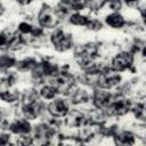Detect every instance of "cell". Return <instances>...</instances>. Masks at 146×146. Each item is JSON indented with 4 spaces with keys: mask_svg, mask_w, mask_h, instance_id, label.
I'll return each instance as SVG.
<instances>
[{
    "mask_svg": "<svg viewBox=\"0 0 146 146\" xmlns=\"http://www.w3.org/2000/svg\"><path fill=\"white\" fill-rule=\"evenodd\" d=\"M97 52H98V46L96 43H87L76 48L75 59L81 66L88 68L89 66L92 65V62L97 56Z\"/></svg>",
    "mask_w": 146,
    "mask_h": 146,
    "instance_id": "1",
    "label": "cell"
},
{
    "mask_svg": "<svg viewBox=\"0 0 146 146\" xmlns=\"http://www.w3.org/2000/svg\"><path fill=\"white\" fill-rule=\"evenodd\" d=\"M38 19L40 25L43 27H55L59 22V15L58 11L50 6L43 5L38 15Z\"/></svg>",
    "mask_w": 146,
    "mask_h": 146,
    "instance_id": "2",
    "label": "cell"
},
{
    "mask_svg": "<svg viewBox=\"0 0 146 146\" xmlns=\"http://www.w3.org/2000/svg\"><path fill=\"white\" fill-rule=\"evenodd\" d=\"M51 43L54 44L55 49L58 51H66L72 48L73 46V40L71 34L65 33L62 30H57L51 34Z\"/></svg>",
    "mask_w": 146,
    "mask_h": 146,
    "instance_id": "3",
    "label": "cell"
},
{
    "mask_svg": "<svg viewBox=\"0 0 146 146\" xmlns=\"http://www.w3.org/2000/svg\"><path fill=\"white\" fill-rule=\"evenodd\" d=\"M52 84L57 88L58 92L70 94L74 87V78L68 73H57L52 81Z\"/></svg>",
    "mask_w": 146,
    "mask_h": 146,
    "instance_id": "4",
    "label": "cell"
},
{
    "mask_svg": "<svg viewBox=\"0 0 146 146\" xmlns=\"http://www.w3.org/2000/svg\"><path fill=\"white\" fill-rule=\"evenodd\" d=\"M131 110V105L130 102L125 98H116V99H112L110 105L107 106V111L108 114L111 115H115V116H120L123 115L125 113H128V111Z\"/></svg>",
    "mask_w": 146,
    "mask_h": 146,
    "instance_id": "5",
    "label": "cell"
},
{
    "mask_svg": "<svg viewBox=\"0 0 146 146\" xmlns=\"http://www.w3.org/2000/svg\"><path fill=\"white\" fill-rule=\"evenodd\" d=\"M132 64V55L129 52H120L117 54L111 63V70L114 72H122L130 67Z\"/></svg>",
    "mask_w": 146,
    "mask_h": 146,
    "instance_id": "6",
    "label": "cell"
},
{
    "mask_svg": "<svg viewBox=\"0 0 146 146\" xmlns=\"http://www.w3.org/2000/svg\"><path fill=\"white\" fill-rule=\"evenodd\" d=\"M48 111L55 117H64L68 114V105L64 99H55L48 105Z\"/></svg>",
    "mask_w": 146,
    "mask_h": 146,
    "instance_id": "7",
    "label": "cell"
},
{
    "mask_svg": "<svg viewBox=\"0 0 146 146\" xmlns=\"http://www.w3.org/2000/svg\"><path fill=\"white\" fill-rule=\"evenodd\" d=\"M112 100V95L105 90H96L92 96V103L98 108H107Z\"/></svg>",
    "mask_w": 146,
    "mask_h": 146,
    "instance_id": "8",
    "label": "cell"
},
{
    "mask_svg": "<svg viewBox=\"0 0 146 146\" xmlns=\"http://www.w3.org/2000/svg\"><path fill=\"white\" fill-rule=\"evenodd\" d=\"M54 132H55V130H54L52 127L43 123V124H39L38 127H35L34 136L39 140V143L44 144V143H48V139L51 138Z\"/></svg>",
    "mask_w": 146,
    "mask_h": 146,
    "instance_id": "9",
    "label": "cell"
},
{
    "mask_svg": "<svg viewBox=\"0 0 146 146\" xmlns=\"http://www.w3.org/2000/svg\"><path fill=\"white\" fill-rule=\"evenodd\" d=\"M23 114L29 120H34L40 114V104L36 100L23 103Z\"/></svg>",
    "mask_w": 146,
    "mask_h": 146,
    "instance_id": "10",
    "label": "cell"
},
{
    "mask_svg": "<svg viewBox=\"0 0 146 146\" xmlns=\"http://www.w3.org/2000/svg\"><path fill=\"white\" fill-rule=\"evenodd\" d=\"M10 131L18 135H26L31 131V124L27 122V120H17L9 127Z\"/></svg>",
    "mask_w": 146,
    "mask_h": 146,
    "instance_id": "11",
    "label": "cell"
},
{
    "mask_svg": "<svg viewBox=\"0 0 146 146\" xmlns=\"http://www.w3.org/2000/svg\"><path fill=\"white\" fill-rule=\"evenodd\" d=\"M115 144L117 145H132L135 144V137L129 131H121L115 137Z\"/></svg>",
    "mask_w": 146,
    "mask_h": 146,
    "instance_id": "12",
    "label": "cell"
},
{
    "mask_svg": "<svg viewBox=\"0 0 146 146\" xmlns=\"http://www.w3.org/2000/svg\"><path fill=\"white\" fill-rule=\"evenodd\" d=\"M106 24L113 29H120L124 25V18L117 13H113L106 17Z\"/></svg>",
    "mask_w": 146,
    "mask_h": 146,
    "instance_id": "13",
    "label": "cell"
},
{
    "mask_svg": "<svg viewBox=\"0 0 146 146\" xmlns=\"http://www.w3.org/2000/svg\"><path fill=\"white\" fill-rule=\"evenodd\" d=\"M84 121H86L84 115L81 114V113H79V112H72L68 115L67 120H66L67 124L68 125H72V127H80V125H82L84 123Z\"/></svg>",
    "mask_w": 146,
    "mask_h": 146,
    "instance_id": "14",
    "label": "cell"
},
{
    "mask_svg": "<svg viewBox=\"0 0 146 146\" xmlns=\"http://www.w3.org/2000/svg\"><path fill=\"white\" fill-rule=\"evenodd\" d=\"M135 116L140 120V121H145L146 122V104L144 103H139L137 105H135L133 107H131Z\"/></svg>",
    "mask_w": 146,
    "mask_h": 146,
    "instance_id": "15",
    "label": "cell"
},
{
    "mask_svg": "<svg viewBox=\"0 0 146 146\" xmlns=\"http://www.w3.org/2000/svg\"><path fill=\"white\" fill-rule=\"evenodd\" d=\"M57 92H58V90H57V88L54 84L52 86H44L40 90V95L44 99H52V98H55Z\"/></svg>",
    "mask_w": 146,
    "mask_h": 146,
    "instance_id": "16",
    "label": "cell"
},
{
    "mask_svg": "<svg viewBox=\"0 0 146 146\" xmlns=\"http://www.w3.org/2000/svg\"><path fill=\"white\" fill-rule=\"evenodd\" d=\"M70 22L73 24V25H79V26H88L89 23H90V19L86 16H82L80 14H73L71 17H70Z\"/></svg>",
    "mask_w": 146,
    "mask_h": 146,
    "instance_id": "17",
    "label": "cell"
},
{
    "mask_svg": "<svg viewBox=\"0 0 146 146\" xmlns=\"http://www.w3.org/2000/svg\"><path fill=\"white\" fill-rule=\"evenodd\" d=\"M23 42L24 41H23L22 36L18 35V34H15V35L8 38L7 44H8V48H10V49H17L23 44Z\"/></svg>",
    "mask_w": 146,
    "mask_h": 146,
    "instance_id": "18",
    "label": "cell"
},
{
    "mask_svg": "<svg viewBox=\"0 0 146 146\" xmlns=\"http://www.w3.org/2000/svg\"><path fill=\"white\" fill-rule=\"evenodd\" d=\"M63 2L65 5H67L71 9L80 10V9H82L86 6V3L88 2V0H63Z\"/></svg>",
    "mask_w": 146,
    "mask_h": 146,
    "instance_id": "19",
    "label": "cell"
},
{
    "mask_svg": "<svg viewBox=\"0 0 146 146\" xmlns=\"http://www.w3.org/2000/svg\"><path fill=\"white\" fill-rule=\"evenodd\" d=\"M34 66H36V63H35V60H33V59H31V58L25 59V60H23V62L19 63V67L23 68V70L32 68V67H34Z\"/></svg>",
    "mask_w": 146,
    "mask_h": 146,
    "instance_id": "20",
    "label": "cell"
},
{
    "mask_svg": "<svg viewBox=\"0 0 146 146\" xmlns=\"http://www.w3.org/2000/svg\"><path fill=\"white\" fill-rule=\"evenodd\" d=\"M18 29H19V31L22 33H35L33 26L30 25V24H27V23H21Z\"/></svg>",
    "mask_w": 146,
    "mask_h": 146,
    "instance_id": "21",
    "label": "cell"
},
{
    "mask_svg": "<svg viewBox=\"0 0 146 146\" xmlns=\"http://www.w3.org/2000/svg\"><path fill=\"white\" fill-rule=\"evenodd\" d=\"M14 63H15V59L9 57V56H2L1 57V66H2V68L11 66Z\"/></svg>",
    "mask_w": 146,
    "mask_h": 146,
    "instance_id": "22",
    "label": "cell"
},
{
    "mask_svg": "<svg viewBox=\"0 0 146 146\" xmlns=\"http://www.w3.org/2000/svg\"><path fill=\"white\" fill-rule=\"evenodd\" d=\"M107 3L110 6V8L113 10H119V9H121V6H122L121 0H107Z\"/></svg>",
    "mask_w": 146,
    "mask_h": 146,
    "instance_id": "23",
    "label": "cell"
},
{
    "mask_svg": "<svg viewBox=\"0 0 146 146\" xmlns=\"http://www.w3.org/2000/svg\"><path fill=\"white\" fill-rule=\"evenodd\" d=\"M1 98L6 102H14L16 99V95L10 94L9 91H2L1 92Z\"/></svg>",
    "mask_w": 146,
    "mask_h": 146,
    "instance_id": "24",
    "label": "cell"
},
{
    "mask_svg": "<svg viewBox=\"0 0 146 146\" xmlns=\"http://www.w3.org/2000/svg\"><path fill=\"white\" fill-rule=\"evenodd\" d=\"M138 1H139V0H124V2H125L128 6H130V7L136 6V5L138 3Z\"/></svg>",
    "mask_w": 146,
    "mask_h": 146,
    "instance_id": "25",
    "label": "cell"
},
{
    "mask_svg": "<svg viewBox=\"0 0 146 146\" xmlns=\"http://www.w3.org/2000/svg\"><path fill=\"white\" fill-rule=\"evenodd\" d=\"M141 17H143V19H144V22L146 23V8L141 10Z\"/></svg>",
    "mask_w": 146,
    "mask_h": 146,
    "instance_id": "26",
    "label": "cell"
},
{
    "mask_svg": "<svg viewBox=\"0 0 146 146\" xmlns=\"http://www.w3.org/2000/svg\"><path fill=\"white\" fill-rule=\"evenodd\" d=\"M21 5H27V3H30L32 0H17Z\"/></svg>",
    "mask_w": 146,
    "mask_h": 146,
    "instance_id": "27",
    "label": "cell"
},
{
    "mask_svg": "<svg viewBox=\"0 0 146 146\" xmlns=\"http://www.w3.org/2000/svg\"><path fill=\"white\" fill-rule=\"evenodd\" d=\"M143 54H144V56H146V47L144 48V51H143Z\"/></svg>",
    "mask_w": 146,
    "mask_h": 146,
    "instance_id": "28",
    "label": "cell"
}]
</instances>
